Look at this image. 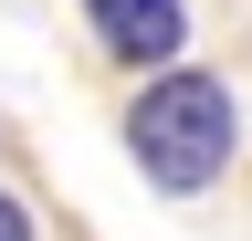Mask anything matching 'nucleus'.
Segmentation results:
<instances>
[{"mask_svg": "<svg viewBox=\"0 0 252 241\" xmlns=\"http://www.w3.org/2000/svg\"><path fill=\"white\" fill-rule=\"evenodd\" d=\"M116 136H126V158H137V178L158 199H200V189H220V178L242 168V95H231V74H210V63L137 74Z\"/></svg>", "mask_w": 252, "mask_h": 241, "instance_id": "f257e3e1", "label": "nucleus"}, {"mask_svg": "<svg viewBox=\"0 0 252 241\" xmlns=\"http://www.w3.org/2000/svg\"><path fill=\"white\" fill-rule=\"evenodd\" d=\"M94 53H105L116 74H168L189 63V0H74Z\"/></svg>", "mask_w": 252, "mask_h": 241, "instance_id": "f03ea898", "label": "nucleus"}, {"mask_svg": "<svg viewBox=\"0 0 252 241\" xmlns=\"http://www.w3.org/2000/svg\"><path fill=\"white\" fill-rule=\"evenodd\" d=\"M0 241H42V220H32V199H21V189H0Z\"/></svg>", "mask_w": 252, "mask_h": 241, "instance_id": "7ed1b4c3", "label": "nucleus"}]
</instances>
